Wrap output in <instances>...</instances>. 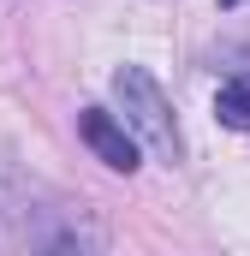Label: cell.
<instances>
[{
    "mask_svg": "<svg viewBox=\"0 0 250 256\" xmlns=\"http://www.w3.org/2000/svg\"><path fill=\"white\" fill-rule=\"evenodd\" d=\"M114 102H120L125 126L137 131V143H143L155 161H167V167L185 161V137L173 126V108H167L161 84H155L143 66H120V72H114Z\"/></svg>",
    "mask_w": 250,
    "mask_h": 256,
    "instance_id": "6da1fadb",
    "label": "cell"
},
{
    "mask_svg": "<svg viewBox=\"0 0 250 256\" xmlns=\"http://www.w3.org/2000/svg\"><path fill=\"white\" fill-rule=\"evenodd\" d=\"M78 137H84L114 173H137V161H143V155H137V131L120 126V120L102 114V108H84V114H78Z\"/></svg>",
    "mask_w": 250,
    "mask_h": 256,
    "instance_id": "7a4b0ae2",
    "label": "cell"
},
{
    "mask_svg": "<svg viewBox=\"0 0 250 256\" xmlns=\"http://www.w3.org/2000/svg\"><path fill=\"white\" fill-rule=\"evenodd\" d=\"M214 114H220V126L250 131V72H244V78H232V84H220V96H214Z\"/></svg>",
    "mask_w": 250,
    "mask_h": 256,
    "instance_id": "3957f363",
    "label": "cell"
},
{
    "mask_svg": "<svg viewBox=\"0 0 250 256\" xmlns=\"http://www.w3.org/2000/svg\"><path fill=\"white\" fill-rule=\"evenodd\" d=\"M220 6H232V0H220Z\"/></svg>",
    "mask_w": 250,
    "mask_h": 256,
    "instance_id": "277c9868",
    "label": "cell"
}]
</instances>
